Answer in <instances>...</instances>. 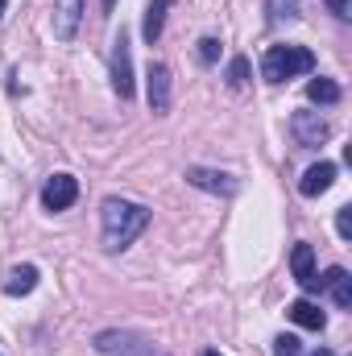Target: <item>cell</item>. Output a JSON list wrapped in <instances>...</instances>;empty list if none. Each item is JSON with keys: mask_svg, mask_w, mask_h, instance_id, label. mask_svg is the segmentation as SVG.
<instances>
[{"mask_svg": "<svg viewBox=\"0 0 352 356\" xmlns=\"http://www.w3.org/2000/svg\"><path fill=\"white\" fill-rule=\"evenodd\" d=\"M99 4H104V13H112V8H116V0H99Z\"/></svg>", "mask_w": 352, "mask_h": 356, "instance_id": "cell-23", "label": "cell"}, {"mask_svg": "<svg viewBox=\"0 0 352 356\" xmlns=\"http://www.w3.org/2000/svg\"><path fill=\"white\" fill-rule=\"evenodd\" d=\"M170 4L175 0H150V8H145V21H141V38L154 46L158 38H162V29H166V13H170Z\"/></svg>", "mask_w": 352, "mask_h": 356, "instance_id": "cell-13", "label": "cell"}, {"mask_svg": "<svg viewBox=\"0 0 352 356\" xmlns=\"http://www.w3.org/2000/svg\"><path fill=\"white\" fill-rule=\"evenodd\" d=\"M323 4H328L336 17H349V0H323Z\"/></svg>", "mask_w": 352, "mask_h": 356, "instance_id": "cell-22", "label": "cell"}, {"mask_svg": "<svg viewBox=\"0 0 352 356\" xmlns=\"http://www.w3.org/2000/svg\"><path fill=\"white\" fill-rule=\"evenodd\" d=\"M95 353L104 356H162L141 332H125V327H108L95 336Z\"/></svg>", "mask_w": 352, "mask_h": 356, "instance_id": "cell-3", "label": "cell"}, {"mask_svg": "<svg viewBox=\"0 0 352 356\" xmlns=\"http://www.w3.org/2000/svg\"><path fill=\"white\" fill-rule=\"evenodd\" d=\"M4 4H8V0H0V17H4Z\"/></svg>", "mask_w": 352, "mask_h": 356, "instance_id": "cell-25", "label": "cell"}, {"mask_svg": "<svg viewBox=\"0 0 352 356\" xmlns=\"http://www.w3.org/2000/svg\"><path fill=\"white\" fill-rule=\"evenodd\" d=\"M336 232H340V241L352 236V207H340V211H336Z\"/></svg>", "mask_w": 352, "mask_h": 356, "instance_id": "cell-21", "label": "cell"}, {"mask_svg": "<svg viewBox=\"0 0 352 356\" xmlns=\"http://www.w3.org/2000/svg\"><path fill=\"white\" fill-rule=\"evenodd\" d=\"M186 182L199 186V191H211V195H237V191H241V182H237L232 175L207 170V166H191V170H186Z\"/></svg>", "mask_w": 352, "mask_h": 356, "instance_id": "cell-8", "label": "cell"}, {"mask_svg": "<svg viewBox=\"0 0 352 356\" xmlns=\"http://www.w3.org/2000/svg\"><path fill=\"white\" fill-rule=\"evenodd\" d=\"M249 83V58H232L228 63V88H245Z\"/></svg>", "mask_w": 352, "mask_h": 356, "instance_id": "cell-17", "label": "cell"}, {"mask_svg": "<svg viewBox=\"0 0 352 356\" xmlns=\"http://www.w3.org/2000/svg\"><path fill=\"white\" fill-rule=\"evenodd\" d=\"M323 286L332 290L336 307H340V311H349V307H352V277H349V269H344V266H332L323 277H319V290H323Z\"/></svg>", "mask_w": 352, "mask_h": 356, "instance_id": "cell-11", "label": "cell"}, {"mask_svg": "<svg viewBox=\"0 0 352 356\" xmlns=\"http://www.w3.org/2000/svg\"><path fill=\"white\" fill-rule=\"evenodd\" d=\"M290 269H294V282H298L303 290H319L315 249H311V245H294V253H290Z\"/></svg>", "mask_w": 352, "mask_h": 356, "instance_id": "cell-10", "label": "cell"}, {"mask_svg": "<svg viewBox=\"0 0 352 356\" xmlns=\"http://www.w3.org/2000/svg\"><path fill=\"white\" fill-rule=\"evenodd\" d=\"M269 8H273V13H269L273 21H294V17H298V4H294V0H269Z\"/></svg>", "mask_w": 352, "mask_h": 356, "instance_id": "cell-18", "label": "cell"}, {"mask_svg": "<svg viewBox=\"0 0 352 356\" xmlns=\"http://www.w3.org/2000/svg\"><path fill=\"white\" fill-rule=\"evenodd\" d=\"M75 199H79V182H75L71 175H54L46 186H42V203H46L50 211H67Z\"/></svg>", "mask_w": 352, "mask_h": 356, "instance_id": "cell-6", "label": "cell"}, {"mask_svg": "<svg viewBox=\"0 0 352 356\" xmlns=\"http://www.w3.org/2000/svg\"><path fill=\"white\" fill-rule=\"evenodd\" d=\"M315 71V54L307 46H269L262 58V79L269 83H286L294 75H311Z\"/></svg>", "mask_w": 352, "mask_h": 356, "instance_id": "cell-2", "label": "cell"}, {"mask_svg": "<svg viewBox=\"0 0 352 356\" xmlns=\"http://www.w3.org/2000/svg\"><path fill=\"white\" fill-rule=\"evenodd\" d=\"M99 220H104V249L120 253V249H129L150 228V207L129 203V199H104Z\"/></svg>", "mask_w": 352, "mask_h": 356, "instance_id": "cell-1", "label": "cell"}, {"mask_svg": "<svg viewBox=\"0 0 352 356\" xmlns=\"http://www.w3.org/2000/svg\"><path fill=\"white\" fill-rule=\"evenodd\" d=\"M286 315H290L298 327H311V332H323V323H328V315H323L311 298H294V302L286 307Z\"/></svg>", "mask_w": 352, "mask_h": 356, "instance_id": "cell-12", "label": "cell"}, {"mask_svg": "<svg viewBox=\"0 0 352 356\" xmlns=\"http://www.w3.org/2000/svg\"><path fill=\"white\" fill-rule=\"evenodd\" d=\"M150 112L166 116L170 112V67L166 63H150Z\"/></svg>", "mask_w": 352, "mask_h": 356, "instance_id": "cell-7", "label": "cell"}, {"mask_svg": "<svg viewBox=\"0 0 352 356\" xmlns=\"http://www.w3.org/2000/svg\"><path fill=\"white\" fill-rule=\"evenodd\" d=\"M290 133H294V141H298V145L319 149V145L332 137V124H328L319 112H294V116H290Z\"/></svg>", "mask_w": 352, "mask_h": 356, "instance_id": "cell-5", "label": "cell"}, {"mask_svg": "<svg viewBox=\"0 0 352 356\" xmlns=\"http://www.w3.org/2000/svg\"><path fill=\"white\" fill-rule=\"evenodd\" d=\"M311 356H336V353H328V348H319V353H311Z\"/></svg>", "mask_w": 352, "mask_h": 356, "instance_id": "cell-24", "label": "cell"}, {"mask_svg": "<svg viewBox=\"0 0 352 356\" xmlns=\"http://www.w3.org/2000/svg\"><path fill=\"white\" fill-rule=\"evenodd\" d=\"M195 54H199V63H207V67H211V63H216V58H220V42H216V38H203V42H199V50H195Z\"/></svg>", "mask_w": 352, "mask_h": 356, "instance_id": "cell-19", "label": "cell"}, {"mask_svg": "<svg viewBox=\"0 0 352 356\" xmlns=\"http://www.w3.org/2000/svg\"><path fill=\"white\" fill-rule=\"evenodd\" d=\"M332 182H336V166H332V162H319V166H311V170L303 175L298 191H303L307 199H315V195H323V191H328Z\"/></svg>", "mask_w": 352, "mask_h": 356, "instance_id": "cell-14", "label": "cell"}, {"mask_svg": "<svg viewBox=\"0 0 352 356\" xmlns=\"http://www.w3.org/2000/svg\"><path fill=\"white\" fill-rule=\"evenodd\" d=\"M38 286V269L33 266H17L8 273V282H4V294H13V298H21V294H29Z\"/></svg>", "mask_w": 352, "mask_h": 356, "instance_id": "cell-15", "label": "cell"}, {"mask_svg": "<svg viewBox=\"0 0 352 356\" xmlns=\"http://www.w3.org/2000/svg\"><path fill=\"white\" fill-rule=\"evenodd\" d=\"M203 356H220V353H203Z\"/></svg>", "mask_w": 352, "mask_h": 356, "instance_id": "cell-26", "label": "cell"}, {"mask_svg": "<svg viewBox=\"0 0 352 356\" xmlns=\"http://www.w3.org/2000/svg\"><path fill=\"white\" fill-rule=\"evenodd\" d=\"M307 99H311V104H336V99H340V88H336L332 79H311V83H307Z\"/></svg>", "mask_w": 352, "mask_h": 356, "instance_id": "cell-16", "label": "cell"}, {"mask_svg": "<svg viewBox=\"0 0 352 356\" xmlns=\"http://www.w3.org/2000/svg\"><path fill=\"white\" fill-rule=\"evenodd\" d=\"M303 348H298V336H278L273 340V356H298Z\"/></svg>", "mask_w": 352, "mask_h": 356, "instance_id": "cell-20", "label": "cell"}, {"mask_svg": "<svg viewBox=\"0 0 352 356\" xmlns=\"http://www.w3.org/2000/svg\"><path fill=\"white\" fill-rule=\"evenodd\" d=\"M79 21H83V0H58L54 4V38L58 42H71L79 33Z\"/></svg>", "mask_w": 352, "mask_h": 356, "instance_id": "cell-9", "label": "cell"}, {"mask_svg": "<svg viewBox=\"0 0 352 356\" xmlns=\"http://www.w3.org/2000/svg\"><path fill=\"white\" fill-rule=\"evenodd\" d=\"M112 88L120 99H133V54H129V29L125 25L112 42Z\"/></svg>", "mask_w": 352, "mask_h": 356, "instance_id": "cell-4", "label": "cell"}]
</instances>
